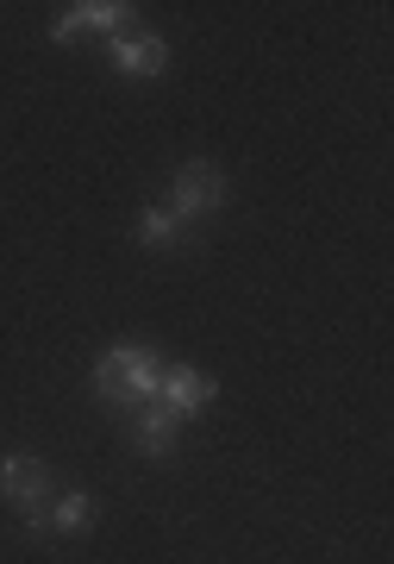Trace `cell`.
I'll list each match as a JSON object with an SVG mask.
<instances>
[{"label":"cell","instance_id":"obj_1","mask_svg":"<svg viewBox=\"0 0 394 564\" xmlns=\"http://www.w3.org/2000/svg\"><path fill=\"white\" fill-rule=\"evenodd\" d=\"M95 389L113 408H132V414H139L144 402H157V389H163L157 351H144V345H113V351L95 364Z\"/></svg>","mask_w":394,"mask_h":564},{"label":"cell","instance_id":"obj_7","mask_svg":"<svg viewBox=\"0 0 394 564\" xmlns=\"http://www.w3.org/2000/svg\"><path fill=\"white\" fill-rule=\"evenodd\" d=\"M113 69L119 76H163V69H169V44L163 39H119Z\"/></svg>","mask_w":394,"mask_h":564},{"label":"cell","instance_id":"obj_5","mask_svg":"<svg viewBox=\"0 0 394 564\" xmlns=\"http://www.w3.org/2000/svg\"><path fill=\"white\" fill-rule=\"evenodd\" d=\"M176 414H169V408H163V402H144L139 408V426H132V440H139V452H144V458H176Z\"/></svg>","mask_w":394,"mask_h":564},{"label":"cell","instance_id":"obj_8","mask_svg":"<svg viewBox=\"0 0 394 564\" xmlns=\"http://www.w3.org/2000/svg\"><path fill=\"white\" fill-rule=\"evenodd\" d=\"M95 521V502H88V496H63L57 508H44V514H32V533H39V540H51V533H81V527Z\"/></svg>","mask_w":394,"mask_h":564},{"label":"cell","instance_id":"obj_6","mask_svg":"<svg viewBox=\"0 0 394 564\" xmlns=\"http://www.w3.org/2000/svg\"><path fill=\"white\" fill-rule=\"evenodd\" d=\"M163 408L176 414V421H188V414H200V408L214 402V383L200 377V370H163Z\"/></svg>","mask_w":394,"mask_h":564},{"label":"cell","instance_id":"obj_3","mask_svg":"<svg viewBox=\"0 0 394 564\" xmlns=\"http://www.w3.org/2000/svg\"><path fill=\"white\" fill-rule=\"evenodd\" d=\"M0 489H7L25 514H44V502H51V477H44L39 458H7L0 464Z\"/></svg>","mask_w":394,"mask_h":564},{"label":"cell","instance_id":"obj_4","mask_svg":"<svg viewBox=\"0 0 394 564\" xmlns=\"http://www.w3.org/2000/svg\"><path fill=\"white\" fill-rule=\"evenodd\" d=\"M132 20V7L125 0H81L57 20V44H69L76 32H119V25Z\"/></svg>","mask_w":394,"mask_h":564},{"label":"cell","instance_id":"obj_2","mask_svg":"<svg viewBox=\"0 0 394 564\" xmlns=\"http://www.w3.org/2000/svg\"><path fill=\"white\" fill-rule=\"evenodd\" d=\"M219 202H226V176H219V163H182L176 170V195H169V207H176L182 220L219 214Z\"/></svg>","mask_w":394,"mask_h":564},{"label":"cell","instance_id":"obj_9","mask_svg":"<svg viewBox=\"0 0 394 564\" xmlns=\"http://www.w3.org/2000/svg\"><path fill=\"white\" fill-rule=\"evenodd\" d=\"M182 226H188V220H182L176 207H144L139 239H144V245H176V239H182Z\"/></svg>","mask_w":394,"mask_h":564}]
</instances>
